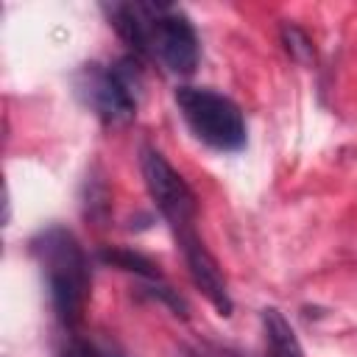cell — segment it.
I'll return each instance as SVG.
<instances>
[{
	"label": "cell",
	"instance_id": "obj_1",
	"mask_svg": "<svg viewBox=\"0 0 357 357\" xmlns=\"http://www.w3.org/2000/svg\"><path fill=\"white\" fill-rule=\"evenodd\" d=\"M103 11L137 56L156 59L176 75H190L198 67V33L181 8L165 3H112Z\"/></svg>",
	"mask_w": 357,
	"mask_h": 357
},
{
	"label": "cell",
	"instance_id": "obj_6",
	"mask_svg": "<svg viewBox=\"0 0 357 357\" xmlns=\"http://www.w3.org/2000/svg\"><path fill=\"white\" fill-rule=\"evenodd\" d=\"M262 329H265L271 357H304V349H301L290 321L282 315V310L265 307L262 310Z\"/></svg>",
	"mask_w": 357,
	"mask_h": 357
},
{
	"label": "cell",
	"instance_id": "obj_7",
	"mask_svg": "<svg viewBox=\"0 0 357 357\" xmlns=\"http://www.w3.org/2000/svg\"><path fill=\"white\" fill-rule=\"evenodd\" d=\"M100 262H106V265H112V268H120V271H126V273H134V276H139V279H145V282L162 279L159 268H156L148 257H142L139 251H131V248H103V251H100Z\"/></svg>",
	"mask_w": 357,
	"mask_h": 357
},
{
	"label": "cell",
	"instance_id": "obj_2",
	"mask_svg": "<svg viewBox=\"0 0 357 357\" xmlns=\"http://www.w3.org/2000/svg\"><path fill=\"white\" fill-rule=\"evenodd\" d=\"M28 248L45 276L56 318L70 329L78 326L84 321V310L92 290V271L84 245L70 229L53 223L36 231Z\"/></svg>",
	"mask_w": 357,
	"mask_h": 357
},
{
	"label": "cell",
	"instance_id": "obj_10",
	"mask_svg": "<svg viewBox=\"0 0 357 357\" xmlns=\"http://www.w3.org/2000/svg\"><path fill=\"white\" fill-rule=\"evenodd\" d=\"M59 357H103V354H100V349H95L92 343H86V340H81V337H73V340L59 351Z\"/></svg>",
	"mask_w": 357,
	"mask_h": 357
},
{
	"label": "cell",
	"instance_id": "obj_4",
	"mask_svg": "<svg viewBox=\"0 0 357 357\" xmlns=\"http://www.w3.org/2000/svg\"><path fill=\"white\" fill-rule=\"evenodd\" d=\"M142 89L139 64L126 56L114 64H84L75 75V92L86 109H92L103 123L120 126L137 114Z\"/></svg>",
	"mask_w": 357,
	"mask_h": 357
},
{
	"label": "cell",
	"instance_id": "obj_8",
	"mask_svg": "<svg viewBox=\"0 0 357 357\" xmlns=\"http://www.w3.org/2000/svg\"><path fill=\"white\" fill-rule=\"evenodd\" d=\"M282 42H284V50L290 53V59H296L298 64H310L312 56H315V47H312V39L293 22H284L282 25Z\"/></svg>",
	"mask_w": 357,
	"mask_h": 357
},
{
	"label": "cell",
	"instance_id": "obj_9",
	"mask_svg": "<svg viewBox=\"0 0 357 357\" xmlns=\"http://www.w3.org/2000/svg\"><path fill=\"white\" fill-rule=\"evenodd\" d=\"M173 357H254L237 346H226V343H215V340H195L181 346Z\"/></svg>",
	"mask_w": 357,
	"mask_h": 357
},
{
	"label": "cell",
	"instance_id": "obj_3",
	"mask_svg": "<svg viewBox=\"0 0 357 357\" xmlns=\"http://www.w3.org/2000/svg\"><path fill=\"white\" fill-rule=\"evenodd\" d=\"M176 106L198 142L212 151L231 153L245 148L248 128L243 109L223 92L209 86H178Z\"/></svg>",
	"mask_w": 357,
	"mask_h": 357
},
{
	"label": "cell",
	"instance_id": "obj_5",
	"mask_svg": "<svg viewBox=\"0 0 357 357\" xmlns=\"http://www.w3.org/2000/svg\"><path fill=\"white\" fill-rule=\"evenodd\" d=\"M139 167H142L145 187H148L159 215L165 218L167 229L176 237V245L181 248V245L198 240V229H195L198 204H195V195H192L190 184L184 181V176L156 148H142Z\"/></svg>",
	"mask_w": 357,
	"mask_h": 357
}]
</instances>
